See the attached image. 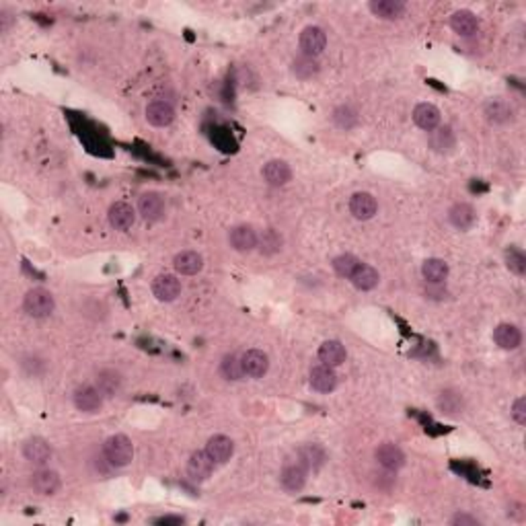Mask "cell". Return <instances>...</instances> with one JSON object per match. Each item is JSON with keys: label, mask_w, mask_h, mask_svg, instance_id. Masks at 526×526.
I'll return each mask as SVG.
<instances>
[{"label": "cell", "mask_w": 526, "mask_h": 526, "mask_svg": "<svg viewBox=\"0 0 526 526\" xmlns=\"http://www.w3.org/2000/svg\"><path fill=\"white\" fill-rule=\"evenodd\" d=\"M103 455L107 458L109 465L114 467H126L134 458V444L126 434H116L109 436L103 444Z\"/></svg>", "instance_id": "obj_1"}, {"label": "cell", "mask_w": 526, "mask_h": 526, "mask_svg": "<svg viewBox=\"0 0 526 526\" xmlns=\"http://www.w3.org/2000/svg\"><path fill=\"white\" fill-rule=\"evenodd\" d=\"M23 309L33 319H44L49 317L56 309V300L51 292L46 288H31L23 298Z\"/></svg>", "instance_id": "obj_2"}, {"label": "cell", "mask_w": 526, "mask_h": 526, "mask_svg": "<svg viewBox=\"0 0 526 526\" xmlns=\"http://www.w3.org/2000/svg\"><path fill=\"white\" fill-rule=\"evenodd\" d=\"M298 44H300L302 54L317 58V56L325 49V46H327V35H325V31H323L321 27H317V25H309V27H305V29H302Z\"/></svg>", "instance_id": "obj_3"}, {"label": "cell", "mask_w": 526, "mask_h": 526, "mask_svg": "<svg viewBox=\"0 0 526 526\" xmlns=\"http://www.w3.org/2000/svg\"><path fill=\"white\" fill-rule=\"evenodd\" d=\"M103 405V395L97 386L82 384L74 391V407L82 413H95Z\"/></svg>", "instance_id": "obj_4"}, {"label": "cell", "mask_w": 526, "mask_h": 526, "mask_svg": "<svg viewBox=\"0 0 526 526\" xmlns=\"http://www.w3.org/2000/svg\"><path fill=\"white\" fill-rule=\"evenodd\" d=\"M240 364H243L245 377H251V379H262L269 370V358L263 350H247L240 356Z\"/></svg>", "instance_id": "obj_5"}, {"label": "cell", "mask_w": 526, "mask_h": 526, "mask_svg": "<svg viewBox=\"0 0 526 526\" xmlns=\"http://www.w3.org/2000/svg\"><path fill=\"white\" fill-rule=\"evenodd\" d=\"M33 491H37L39 496H54L60 487H62V479L54 471V469H39L35 471L31 479H29Z\"/></svg>", "instance_id": "obj_6"}, {"label": "cell", "mask_w": 526, "mask_h": 526, "mask_svg": "<svg viewBox=\"0 0 526 526\" xmlns=\"http://www.w3.org/2000/svg\"><path fill=\"white\" fill-rule=\"evenodd\" d=\"M138 210L144 220L157 222L165 216V197L157 192H146L138 200Z\"/></svg>", "instance_id": "obj_7"}, {"label": "cell", "mask_w": 526, "mask_h": 526, "mask_svg": "<svg viewBox=\"0 0 526 526\" xmlns=\"http://www.w3.org/2000/svg\"><path fill=\"white\" fill-rule=\"evenodd\" d=\"M206 453L214 460V465H224L226 460H231V456L235 455V442L224 434H216L208 440Z\"/></svg>", "instance_id": "obj_8"}, {"label": "cell", "mask_w": 526, "mask_h": 526, "mask_svg": "<svg viewBox=\"0 0 526 526\" xmlns=\"http://www.w3.org/2000/svg\"><path fill=\"white\" fill-rule=\"evenodd\" d=\"M152 294L163 302H171L181 294V282L173 274H161L152 280Z\"/></svg>", "instance_id": "obj_9"}, {"label": "cell", "mask_w": 526, "mask_h": 526, "mask_svg": "<svg viewBox=\"0 0 526 526\" xmlns=\"http://www.w3.org/2000/svg\"><path fill=\"white\" fill-rule=\"evenodd\" d=\"M23 456L31 465H46L51 458V446L46 438L33 436L23 444Z\"/></svg>", "instance_id": "obj_10"}, {"label": "cell", "mask_w": 526, "mask_h": 526, "mask_svg": "<svg viewBox=\"0 0 526 526\" xmlns=\"http://www.w3.org/2000/svg\"><path fill=\"white\" fill-rule=\"evenodd\" d=\"M280 483L288 494H298L307 485V469L300 463L286 465L280 473Z\"/></svg>", "instance_id": "obj_11"}, {"label": "cell", "mask_w": 526, "mask_h": 526, "mask_svg": "<svg viewBox=\"0 0 526 526\" xmlns=\"http://www.w3.org/2000/svg\"><path fill=\"white\" fill-rule=\"evenodd\" d=\"M377 210H379V204L372 193L358 192L350 197V212L356 220H370L377 214Z\"/></svg>", "instance_id": "obj_12"}, {"label": "cell", "mask_w": 526, "mask_h": 526, "mask_svg": "<svg viewBox=\"0 0 526 526\" xmlns=\"http://www.w3.org/2000/svg\"><path fill=\"white\" fill-rule=\"evenodd\" d=\"M311 386L317 393H331L337 386V374L331 366L327 364H317L311 368Z\"/></svg>", "instance_id": "obj_13"}, {"label": "cell", "mask_w": 526, "mask_h": 526, "mask_svg": "<svg viewBox=\"0 0 526 526\" xmlns=\"http://www.w3.org/2000/svg\"><path fill=\"white\" fill-rule=\"evenodd\" d=\"M214 471V460L208 456L206 451H195L188 460V475L193 481H206Z\"/></svg>", "instance_id": "obj_14"}, {"label": "cell", "mask_w": 526, "mask_h": 526, "mask_svg": "<svg viewBox=\"0 0 526 526\" xmlns=\"http://www.w3.org/2000/svg\"><path fill=\"white\" fill-rule=\"evenodd\" d=\"M146 120L154 128H165L175 120V109L167 101H150L146 105Z\"/></svg>", "instance_id": "obj_15"}, {"label": "cell", "mask_w": 526, "mask_h": 526, "mask_svg": "<svg viewBox=\"0 0 526 526\" xmlns=\"http://www.w3.org/2000/svg\"><path fill=\"white\" fill-rule=\"evenodd\" d=\"M451 27H453V31H455L456 35L471 37V35H475L479 31V19L475 17V13H471L467 8H460V11L453 13Z\"/></svg>", "instance_id": "obj_16"}, {"label": "cell", "mask_w": 526, "mask_h": 526, "mask_svg": "<svg viewBox=\"0 0 526 526\" xmlns=\"http://www.w3.org/2000/svg\"><path fill=\"white\" fill-rule=\"evenodd\" d=\"M368 6H370V13L374 17L384 19V21L401 19L405 13V2H401V0H372Z\"/></svg>", "instance_id": "obj_17"}, {"label": "cell", "mask_w": 526, "mask_h": 526, "mask_svg": "<svg viewBox=\"0 0 526 526\" xmlns=\"http://www.w3.org/2000/svg\"><path fill=\"white\" fill-rule=\"evenodd\" d=\"M377 460L383 465L386 471H397V469H401L405 465V455L397 444L384 442L377 448Z\"/></svg>", "instance_id": "obj_18"}, {"label": "cell", "mask_w": 526, "mask_h": 526, "mask_svg": "<svg viewBox=\"0 0 526 526\" xmlns=\"http://www.w3.org/2000/svg\"><path fill=\"white\" fill-rule=\"evenodd\" d=\"M136 222V212L130 204L126 202H116L111 208H109V224L116 228V231H128L132 228Z\"/></svg>", "instance_id": "obj_19"}, {"label": "cell", "mask_w": 526, "mask_h": 526, "mask_svg": "<svg viewBox=\"0 0 526 526\" xmlns=\"http://www.w3.org/2000/svg\"><path fill=\"white\" fill-rule=\"evenodd\" d=\"M345 358H348L345 345L341 341H337V339H327L319 348V360H321V364H327L331 368L341 366L345 362Z\"/></svg>", "instance_id": "obj_20"}, {"label": "cell", "mask_w": 526, "mask_h": 526, "mask_svg": "<svg viewBox=\"0 0 526 526\" xmlns=\"http://www.w3.org/2000/svg\"><path fill=\"white\" fill-rule=\"evenodd\" d=\"M257 233L251 228V226H247V224H240V226H235L233 231H231V245H233V249L235 251H240V253H247V251H253L255 247H257Z\"/></svg>", "instance_id": "obj_21"}, {"label": "cell", "mask_w": 526, "mask_h": 526, "mask_svg": "<svg viewBox=\"0 0 526 526\" xmlns=\"http://www.w3.org/2000/svg\"><path fill=\"white\" fill-rule=\"evenodd\" d=\"M448 220L451 224L458 228V231H469L475 220H477V214H475V208L471 204H465V202H458L455 204L451 210H448Z\"/></svg>", "instance_id": "obj_22"}, {"label": "cell", "mask_w": 526, "mask_h": 526, "mask_svg": "<svg viewBox=\"0 0 526 526\" xmlns=\"http://www.w3.org/2000/svg\"><path fill=\"white\" fill-rule=\"evenodd\" d=\"M413 121H415L417 128L432 132L440 123V109L436 105H432V103H420L413 109Z\"/></svg>", "instance_id": "obj_23"}, {"label": "cell", "mask_w": 526, "mask_h": 526, "mask_svg": "<svg viewBox=\"0 0 526 526\" xmlns=\"http://www.w3.org/2000/svg\"><path fill=\"white\" fill-rule=\"evenodd\" d=\"M485 118H487L489 123L502 126V123L514 120V107L503 99H491L485 105Z\"/></svg>", "instance_id": "obj_24"}, {"label": "cell", "mask_w": 526, "mask_h": 526, "mask_svg": "<svg viewBox=\"0 0 526 526\" xmlns=\"http://www.w3.org/2000/svg\"><path fill=\"white\" fill-rule=\"evenodd\" d=\"M173 267H175V271L181 274V276H195L197 271H202L204 259H202V255L195 253V251H181V253L175 255Z\"/></svg>", "instance_id": "obj_25"}, {"label": "cell", "mask_w": 526, "mask_h": 526, "mask_svg": "<svg viewBox=\"0 0 526 526\" xmlns=\"http://www.w3.org/2000/svg\"><path fill=\"white\" fill-rule=\"evenodd\" d=\"M494 341L502 348V350H516L522 341V334L516 325L510 323H500L494 329Z\"/></svg>", "instance_id": "obj_26"}, {"label": "cell", "mask_w": 526, "mask_h": 526, "mask_svg": "<svg viewBox=\"0 0 526 526\" xmlns=\"http://www.w3.org/2000/svg\"><path fill=\"white\" fill-rule=\"evenodd\" d=\"M350 282L354 284V286L358 288V290H364V292H368V290H374V288L379 286V282H381V276H379V271L372 267V265H368V263H360L358 269L352 274V278H350Z\"/></svg>", "instance_id": "obj_27"}, {"label": "cell", "mask_w": 526, "mask_h": 526, "mask_svg": "<svg viewBox=\"0 0 526 526\" xmlns=\"http://www.w3.org/2000/svg\"><path fill=\"white\" fill-rule=\"evenodd\" d=\"M263 179L269 183V185H286L288 181L292 179V171L288 167L284 161H269L265 167H263Z\"/></svg>", "instance_id": "obj_28"}, {"label": "cell", "mask_w": 526, "mask_h": 526, "mask_svg": "<svg viewBox=\"0 0 526 526\" xmlns=\"http://www.w3.org/2000/svg\"><path fill=\"white\" fill-rule=\"evenodd\" d=\"M422 276L428 284H442L448 278V263L438 257L426 259L422 265Z\"/></svg>", "instance_id": "obj_29"}, {"label": "cell", "mask_w": 526, "mask_h": 526, "mask_svg": "<svg viewBox=\"0 0 526 526\" xmlns=\"http://www.w3.org/2000/svg\"><path fill=\"white\" fill-rule=\"evenodd\" d=\"M319 71H321V66H319L317 58L307 56V54L296 56L294 62H292V72H294V76L300 78V80H311V78H314V76L319 74Z\"/></svg>", "instance_id": "obj_30"}, {"label": "cell", "mask_w": 526, "mask_h": 526, "mask_svg": "<svg viewBox=\"0 0 526 526\" xmlns=\"http://www.w3.org/2000/svg\"><path fill=\"white\" fill-rule=\"evenodd\" d=\"M438 409L446 415H458L463 413L465 409V399L458 391H453V389H446L440 393L438 397Z\"/></svg>", "instance_id": "obj_31"}, {"label": "cell", "mask_w": 526, "mask_h": 526, "mask_svg": "<svg viewBox=\"0 0 526 526\" xmlns=\"http://www.w3.org/2000/svg\"><path fill=\"white\" fill-rule=\"evenodd\" d=\"M97 389L103 397H116L121 389V377L116 370H101L97 374Z\"/></svg>", "instance_id": "obj_32"}, {"label": "cell", "mask_w": 526, "mask_h": 526, "mask_svg": "<svg viewBox=\"0 0 526 526\" xmlns=\"http://www.w3.org/2000/svg\"><path fill=\"white\" fill-rule=\"evenodd\" d=\"M298 463L307 469V471H317L323 463H325V453H323V448L321 446H317V444H307V446H302L300 451H298Z\"/></svg>", "instance_id": "obj_33"}, {"label": "cell", "mask_w": 526, "mask_h": 526, "mask_svg": "<svg viewBox=\"0 0 526 526\" xmlns=\"http://www.w3.org/2000/svg\"><path fill=\"white\" fill-rule=\"evenodd\" d=\"M455 134H453V130H451L448 126H442V128L432 130L430 144L436 152H448V150H453V148H455Z\"/></svg>", "instance_id": "obj_34"}, {"label": "cell", "mask_w": 526, "mask_h": 526, "mask_svg": "<svg viewBox=\"0 0 526 526\" xmlns=\"http://www.w3.org/2000/svg\"><path fill=\"white\" fill-rule=\"evenodd\" d=\"M282 235L278 233V231H274V228H267V231H263V235L257 239V245H259V249H262L265 255H274V253H278L280 249H282Z\"/></svg>", "instance_id": "obj_35"}, {"label": "cell", "mask_w": 526, "mask_h": 526, "mask_svg": "<svg viewBox=\"0 0 526 526\" xmlns=\"http://www.w3.org/2000/svg\"><path fill=\"white\" fill-rule=\"evenodd\" d=\"M334 123L341 130H352L358 123V111L350 105H341L334 111Z\"/></svg>", "instance_id": "obj_36"}, {"label": "cell", "mask_w": 526, "mask_h": 526, "mask_svg": "<svg viewBox=\"0 0 526 526\" xmlns=\"http://www.w3.org/2000/svg\"><path fill=\"white\" fill-rule=\"evenodd\" d=\"M360 259L356 255H350V253H343V255H337L334 259V269L337 271V276H341V278H352V274L358 269Z\"/></svg>", "instance_id": "obj_37"}, {"label": "cell", "mask_w": 526, "mask_h": 526, "mask_svg": "<svg viewBox=\"0 0 526 526\" xmlns=\"http://www.w3.org/2000/svg\"><path fill=\"white\" fill-rule=\"evenodd\" d=\"M220 372L224 374V379L228 381H240L245 377L243 372V364H240V358L237 354H228L224 356L222 364H220Z\"/></svg>", "instance_id": "obj_38"}, {"label": "cell", "mask_w": 526, "mask_h": 526, "mask_svg": "<svg viewBox=\"0 0 526 526\" xmlns=\"http://www.w3.org/2000/svg\"><path fill=\"white\" fill-rule=\"evenodd\" d=\"M506 265L512 274L516 276H525L526 274V255L520 251V249H514L510 247L506 251Z\"/></svg>", "instance_id": "obj_39"}, {"label": "cell", "mask_w": 526, "mask_h": 526, "mask_svg": "<svg viewBox=\"0 0 526 526\" xmlns=\"http://www.w3.org/2000/svg\"><path fill=\"white\" fill-rule=\"evenodd\" d=\"M512 417L518 426H525L526 424V399L525 397H518L512 405Z\"/></svg>", "instance_id": "obj_40"}, {"label": "cell", "mask_w": 526, "mask_h": 526, "mask_svg": "<svg viewBox=\"0 0 526 526\" xmlns=\"http://www.w3.org/2000/svg\"><path fill=\"white\" fill-rule=\"evenodd\" d=\"M451 525L453 526H479V520L475 516H471V514H456L451 518Z\"/></svg>", "instance_id": "obj_41"}, {"label": "cell", "mask_w": 526, "mask_h": 526, "mask_svg": "<svg viewBox=\"0 0 526 526\" xmlns=\"http://www.w3.org/2000/svg\"><path fill=\"white\" fill-rule=\"evenodd\" d=\"M159 522H161V525H183L185 520H183L181 516H165V518H161Z\"/></svg>", "instance_id": "obj_42"}]
</instances>
